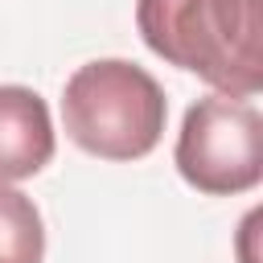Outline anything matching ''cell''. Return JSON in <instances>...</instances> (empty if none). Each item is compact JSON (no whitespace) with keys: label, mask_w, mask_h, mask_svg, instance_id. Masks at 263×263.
<instances>
[{"label":"cell","mask_w":263,"mask_h":263,"mask_svg":"<svg viewBox=\"0 0 263 263\" xmlns=\"http://www.w3.org/2000/svg\"><path fill=\"white\" fill-rule=\"evenodd\" d=\"M136 29L214 95L251 99L263 86V0H136Z\"/></svg>","instance_id":"6da1fadb"},{"label":"cell","mask_w":263,"mask_h":263,"mask_svg":"<svg viewBox=\"0 0 263 263\" xmlns=\"http://www.w3.org/2000/svg\"><path fill=\"white\" fill-rule=\"evenodd\" d=\"M168 119L160 82L127 58H95L66 78V136L99 160H144Z\"/></svg>","instance_id":"7a4b0ae2"},{"label":"cell","mask_w":263,"mask_h":263,"mask_svg":"<svg viewBox=\"0 0 263 263\" xmlns=\"http://www.w3.org/2000/svg\"><path fill=\"white\" fill-rule=\"evenodd\" d=\"M177 173L189 189L210 197H234L263 177V115L251 99L205 95L197 99L177 132Z\"/></svg>","instance_id":"3957f363"},{"label":"cell","mask_w":263,"mask_h":263,"mask_svg":"<svg viewBox=\"0 0 263 263\" xmlns=\"http://www.w3.org/2000/svg\"><path fill=\"white\" fill-rule=\"evenodd\" d=\"M58 136L49 107L37 90L4 82L0 86V181H25L37 177L53 160Z\"/></svg>","instance_id":"277c9868"},{"label":"cell","mask_w":263,"mask_h":263,"mask_svg":"<svg viewBox=\"0 0 263 263\" xmlns=\"http://www.w3.org/2000/svg\"><path fill=\"white\" fill-rule=\"evenodd\" d=\"M45 226L33 197L0 181V263H41Z\"/></svg>","instance_id":"5b68a950"}]
</instances>
